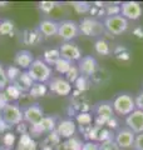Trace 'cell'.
<instances>
[{"label":"cell","mask_w":143,"mask_h":150,"mask_svg":"<svg viewBox=\"0 0 143 150\" xmlns=\"http://www.w3.org/2000/svg\"><path fill=\"white\" fill-rule=\"evenodd\" d=\"M26 71L34 83L45 84L49 83L50 79L53 78V69L48 64H45L41 59H35L34 63L30 65Z\"/></svg>","instance_id":"obj_1"},{"label":"cell","mask_w":143,"mask_h":150,"mask_svg":"<svg viewBox=\"0 0 143 150\" xmlns=\"http://www.w3.org/2000/svg\"><path fill=\"white\" fill-rule=\"evenodd\" d=\"M112 106H113L114 114L121 115V116H128L131 112H133L137 109L134 98L128 93L118 94L112 101Z\"/></svg>","instance_id":"obj_2"},{"label":"cell","mask_w":143,"mask_h":150,"mask_svg":"<svg viewBox=\"0 0 143 150\" xmlns=\"http://www.w3.org/2000/svg\"><path fill=\"white\" fill-rule=\"evenodd\" d=\"M93 114H94V125L97 126H106L108 121L116 116L112 103L107 100L95 103L93 106Z\"/></svg>","instance_id":"obj_3"},{"label":"cell","mask_w":143,"mask_h":150,"mask_svg":"<svg viewBox=\"0 0 143 150\" xmlns=\"http://www.w3.org/2000/svg\"><path fill=\"white\" fill-rule=\"evenodd\" d=\"M79 31L85 36H102L106 33L103 21L92 16H85L79 21Z\"/></svg>","instance_id":"obj_4"},{"label":"cell","mask_w":143,"mask_h":150,"mask_svg":"<svg viewBox=\"0 0 143 150\" xmlns=\"http://www.w3.org/2000/svg\"><path fill=\"white\" fill-rule=\"evenodd\" d=\"M0 114H1L3 121L9 126V128H11V126H18L19 124H21L24 121L23 109L16 104V103H10V104H8L1 111H0Z\"/></svg>","instance_id":"obj_5"},{"label":"cell","mask_w":143,"mask_h":150,"mask_svg":"<svg viewBox=\"0 0 143 150\" xmlns=\"http://www.w3.org/2000/svg\"><path fill=\"white\" fill-rule=\"evenodd\" d=\"M103 25L106 31L112 35H121L128 29V20L122 15L116 16H106L103 20Z\"/></svg>","instance_id":"obj_6"},{"label":"cell","mask_w":143,"mask_h":150,"mask_svg":"<svg viewBox=\"0 0 143 150\" xmlns=\"http://www.w3.org/2000/svg\"><path fill=\"white\" fill-rule=\"evenodd\" d=\"M56 116L55 115H45L39 123L29 126V134L31 137H39L41 134H49L56 128Z\"/></svg>","instance_id":"obj_7"},{"label":"cell","mask_w":143,"mask_h":150,"mask_svg":"<svg viewBox=\"0 0 143 150\" xmlns=\"http://www.w3.org/2000/svg\"><path fill=\"white\" fill-rule=\"evenodd\" d=\"M80 34L79 31V23L74 20H61L59 21V29H58V35L61 38L65 43L74 40L78 38Z\"/></svg>","instance_id":"obj_8"},{"label":"cell","mask_w":143,"mask_h":150,"mask_svg":"<svg viewBox=\"0 0 143 150\" xmlns=\"http://www.w3.org/2000/svg\"><path fill=\"white\" fill-rule=\"evenodd\" d=\"M21 109H23L24 123L29 124V126H33V125L38 124L45 116L44 115V110H43V108L38 104V103L25 105V106H23Z\"/></svg>","instance_id":"obj_9"},{"label":"cell","mask_w":143,"mask_h":150,"mask_svg":"<svg viewBox=\"0 0 143 150\" xmlns=\"http://www.w3.org/2000/svg\"><path fill=\"white\" fill-rule=\"evenodd\" d=\"M48 85V89L58 96H68L73 89V85L63 76H53Z\"/></svg>","instance_id":"obj_10"},{"label":"cell","mask_w":143,"mask_h":150,"mask_svg":"<svg viewBox=\"0 0 143 150\" xmlns=\"http://www.w3.org/2000/svg\"><path fill=\"white\" fill-rule=\"evenodd\" d=\"M136 134L128 128H119L114 133V142L119 149H128L134 145Z\"/></svg>","instance_id":"obj_11"},{"label":"cell","mask_w":143,"mask_h":150,"mask_svg":"<svg viewBox=\"0 0 143 150\" xmlns=\"http://www.w3.org/2000/svg\"><path fill=\"white\" fill-rule=\"evenodd\" d=\"M60 51V58H63L68 62H79L82 59V49L73 43V41H68V43H63L59 48Z\"/></svg>","instance_id":"obj_12"},{"label":"cell","mask_w":143,"mask_h":150,"mask_svg":"<svg viewBox=\"0 0 143 150\" xmlns=\"http://www.w3.org/2000/svg\"><path fill=\"white\" fill-rule=\"evenodd\" d=\"M143 14V8L138 1H124L121 4V15L127 20H138Z\"/></svg>","instance_id":"obj_13"},{"label":"cell","mask_w":143,"mask_h":150,"mask_svg":"<svg viewBox=\"0 0 143 150\" xmlns=\"http://www.w3.org/2000/svg\"><path fill=\"white\" fill-rule=\"evenodd\" d=\"M77 67L80 71V75L87 76V78H92L94 76L98 70V63L94 56L87 55V56H82V59L78 62Z\"/></svg>","instance_id":"obj_14"},{"label":"cell","mask_w":143,"mask_h":150,"mask_svg":"<svg viewBox=\"0 0 143 150\" xmlns=\"http://www.w3.org/2000/svg\"><path fill=\"white\" fill-rule=\"evenodd\" d=\"M56 133L59 134L60 139H70L75 135V131H77V125H75V121L73 119H61L58 121L56 124Z\"/></svg>","instance_id":"obj_15"},{"label":"cell","mask_w":143,"mask_h":150,"mask_svg":"<svg viewBox=\"0 0 143 150\" xmlns=\"http://www.w3.org/2000/svg\"><path fill=\"white\" fill-rule=\"evenodd\" d=\"M126 124L127 128L131 129L136 135L143 133V110L136 109L128 116H126Z\"/></svg>","instance_id":"obj_16"},{"label":"cell","mask_w":143,"mask_h":150,"mask_svg":"<svg viewBox=\"0 0 143 150\" xmlns=\"http://www.w3.org/2000/svg\"><path fill=\"white\" fill-rule=\"evenodd\" d=\"M34 60H35V58L31 51L23 49V50H19L15 53V56H14V65H16L19 69H24L26 71L30 65L34 63Z\"/></svg>","instance_id":"obj_17"},{"label":"cell","mask_w":143,"mask_h":150,"mask_svg":"<svg viewBox=\"0 0 143 150\" xmlns=\"http://www.w3.org/2000/svg\"><path fill=\"white\" fill-rule=\"evenodd\" d=\"M59 29V23L51 19H43L38 25V30L44 38H51L54 35H58Z\"/></svg>","instance_id":"obj_18"},{"label":"cell","mask_w":143,"mask_h":150,"mask_svg":"<svg viewBox=\"0 0 143 150\" xmlns=\"http://www.w3.org/2000/svg\"><path fill=\"white\" fill-rule=\"evenodd\" d=\"M43 40V35L38 29H26L23 33V43L26 45H38Z\"/></svg>","instance_id":"obj_19"},{"label":"cell","mask_w":143,"mask_h":150,"mask_svg":"<svg viewBox=\"0 0 143 150\" xmlns=\"http://www.w3.org/2000/svg\"><path fill=\"white\" fill-rule=\"evenodd\" d=\"M16 150H38V144L29 133H25L20 135Z\"/></svg>","instance_id":"obj_20"},{"label":"cell","mask_w":143,"mask_h":150,"mask_svg":"<svg viewBox=\"0 0 143 150\" xmlns=\"http://www.w3.org/2000/svg\"><path fill=\"white\" fill-rule=\"evenodd\" d=\"M33 84H34V81H33V79L30 78V75L28 74V71H23L20 74V76L18 78V80L14 83V85H15L21 93H25V91L29 93Z\"/></svg>","instance_id":"obj_21"},{"label":"cell","mask_w":143,"mask_h":150,"mask_svg":"<svg viewBox=\"0 0 143 150\" xmlns=\"http://www.w3.org/2000/svg\"><path fill=\"white\" fill-rule=\"evenodd\" d=\"M60 59V51L59 49L56 48H49L46 49L44 53H43V62H44L45 64H48L50 67V65H55V63L58 62V60Z\"/></svg>","instance_id":"obj_22"},{"label":"cell","mask_w":143,"mask_h":150,"mask_svg":"<svg viewBox=\"0 0 143 150\" xmlns=\"http://www.w3.org/2000/svg\"><path fill=\"white\" fill-rule=\"evenodd\" d=\"M75 121L79 126H92L94 123V115L90 111H82L75 114Z\"/></svg>","instance_id":"obj_23"},{"label":"cell","mask_w":143,"mask_h":150,"mask_svg":"<svg viewBox=\"0 0 143 150\" xmlns=\"http://www.w3.org/2000/svg\"><path fill=\"white\" fill-rule=\"evenodd\" d=\"M94 51L102 56H107L112 53V49H111V45H109V43L106 39L99 38V39L94 43Z\"/></svg>","instance_id":"obj_24"},{"label":"cell","mask_w":143,"mask_h":150,"mask_svg":"<svg viewBox=\"0 0 143 150\" xmlns=\"http://www.w3.org/2000/svg\"><path fill=\"white\" fill-rule=\"evenodd\" d=\"M46 91H48V86L45 84L34 83L29 90V95H30V98H41L45 95Z\"/></svg>","instance_id":"obj_25"},{"label":"cell","mask_w":143,"mask_h":150,"mask_svg":"<svg viewBox=\"0 0 143 150\" xmlns=\"http://www.w3.org/2000/svg\"><path fill=\"white\" fill-rule=\"evenodd\" d=\"M0 140H1V146H5L8 149L13 150L14 145H15V142H16V137L14 133H11V131H6V133L1 134Z\"/></svg>","instance_id":"obj_26"},{"label":"cell","mask_w":143,"mask_h":150,"mask_svg":"<svg viewBox=\"0 0 143 150\" xmlns=\"http://www.w3.org/2000/svg\"><path fill=\"white\" fill-rule=\"evenodd\" d=\"M113 54H114V56H116L118 60H121V62H128V60L131 59L129 50H128L126 46H123V45L116 46L114 50H113Z\"/></svg>","instance_id":"obj_27"},{"label":"cell","mask_w":143,"mask_h":150,"mask_svg":"<svg viewBox=\"0 0 143 150\" xmlns=\"http://www.w3.org/2000/svg\"><path fill=\"white\" fill-rule=\"evenodd\" d=\"M5 71H6V76H8V80H9V84H14L18 78L20 76V74L23 73L21 69H19L16 65H9L8 68H5Z\"/></svg>","instance_id":"obj_28"},{"label":"cell","mask_w":143,"mask_h":150,"mask_svg":"<svg viewBox=\"0 0 143 150\" xmlns=\"http://www.w3.org/2000/svg\"><path fill=\"white\" fill-rule=\"evenodd\" d=\"M15 24L10 19H3L0 20V35H11L14 31Z\"/></svg>","instance_id":"obj_29"},{"label":"cell","mask_w":143,"mask_h":150,"mask_svg":"<svg viewBox=\"0 0 143 150\" xmlns=\"http://www.w3.org/2000/svg\"><path fill=\"white\" fill-rule=\"evenodd\" d=\"M4 91H5L6 96L9 98V100H10L11 103L13 101H16L18 99H20V96L23 95V93L19 90V89L15 85H14V84H9Z\"/></svg>","instance_id":"obj_30"},{"label":"cell","mask_w":143,"mask_h":150,"mask_svg":"<svg viewBox=\"0 0 143 150\" xmlns=\"http://www.w3.org/2000/svg\"><path fill=\"white\" fill-rule=\"evenodd\" d=\"M72 67H73V63H70V62H68V60H65V59H63V58H60L58 62L55 63L54 69H55L59 74L65 75V74L70 70Z\"/></svg>","instance_id":"obj_31"},{"label":"cell","mask_w":143,"mask_h":150,"mask_svg":"<svg viewBox=\"0 0 143 150\" xmlns=\"http://www.w3.org/2000/svg\"><path fill=\"white\" fill-rule=\"evenodd\" d=\"M74 86L75 89L79 91V93H83L85 90H88L90 88V81H89V78L87 76H83V75H80V76L75 80L74 83Z\"/></svg>","instance_id":"obj_32"},{"label":"cell","mask_w":143,"mask_h":150,"mask_svg":"<svg viewBox=\"0 0 143 150\" xmlns=\"http://www.w3.org/2000/svg\"><path fill=\"white\" fill-rule=\"evenodd\" d=\"M59 144H60V137H59V134L56 133V130H53L51 133L46 134L44 145H48V146H51V148H54V146L56 148Z\"/></svg>","instance_id":"obj_33"},{"label":"cell","mask_w":143,"mask_h":150,"mask_svg":"<svg viewBox=\"0 0 143 150\" xmlns=\"http://www.w3.org/2000/svg\"><path fill=\"white\" fill-rule=\"evenodd\" d=\"M90 3L87 1H73L72 3V6L78 14H85V13H89L90 10Z\"/></svg>","instance_id":"obj_34"},{"label":"cell","mask_w":143,"mask_h":150,"mask_svg":"<svg viewBox=\"0 0 143 150\" xmlns=\"http://www.w3.org/2000/svg\"><path fill=\"white\" fill-rule=\"evenodd\" d=\"M79 76H80V71H79V69H78L77 65H73V67L70 68L69 71L65 74V79H66V80H68L70 84H74L75 80H77Z\"/></svg>","instance_id":"obj_35"},{"label":"cell","mask_w":143,"mask_h":150,"mask_svg":"<svg viewBox=\"0 0 143 150\" xmlns=\"http://www.w3.org/2000/svg\"><path fill=\"white\" fill-rule=\"evenodd\" d=\"M9 85V80L6 76V71L4 65L0 63V91H4L6 89V86Z\"/></svg>","instance_id":"obj_36"},{"label":"cell","mask_w":143,"mask_h":150,"mask_svg":"<svg viewBox=\"0 0 143 150\" xmlns=\"http://www.w3.org/2000/svg\"><path fill=\"white\" fill-rule=\"evenodd\" d=\"M104 11H106V16H116V15H121V5H106L104 6Z\"/></svg>","instance_id":"obj_37"},{"label":"cell","mask_w":143,"mask_h":150,"mask_svg":"<svg viewBox=\"0 0 143 150\" xmlns=\"http://www.w3.org/2000/svg\"><path fill=\"white\" fill-rule=\"evenodd\" d=\"M99 150H119V148L114 139H109L103 143H99Z\"/></svg>","instance_id":"obj_38"},{"label":"cell","mask_w":143,"mask_h":150,"mask_svg":"<svg viewBox=\"0 0 143 150\" xmlns=\"http://www.w3.org/2000/svg\"><path fill=\"white\" fill-rule=\"evenodd\" d=\"M55 6H56V3H54V1H41V3H39V9L45 14L51 13V10H54Z\"/></svg>","instance_id":"obj_39"},{"label":"cell","mask_w":143,"mask_h":150,"mask_svg":"<svg viewBox=\"0 0 143 150\" xmlns=\"http://www.w3.org/2000/svg\"><path fill=\"white\" fill-rule=\"evenodd\" d=\"M82 150H99V143L97 142H84Z\"/></svg>","instance_id":"obj_40"},{"label":"cell","mask_w":143,"mask_h":150,"mask_svg":"<svg viewBox=\"0 0 143 150\" xmlns=\"http://www.w3.org/2000/svg\"><path fill=\"white\" fill-rule=\"evenodd\" d=\"M10 103L11 101L9 100V98L6 96L5 91H0V111H1L8 104H10Z\"/></svg>","instance_id":"obj_41"},{"label":"cell","mask_w":143,"mask_h":150,"mask_svg":"<svg viewBox=\"0 0 143 150\" xmlns=\"http://www.w3.org/2000/svg\"><path fill=\"white\" fill-rule=\"evenodd\" d=\"M133 148L136 150H143V133L136 135V140H134Z\"/></svg>","instance_id":"obj_42"},{"label":"cell","mask_w":143,"mask_h":150,"mask_svg":"<svg viewBox=\"0 0 143 150\" xmlns=\"http://www.w3.org/2000/svg\"><path fill=\"white\" fill-rule=\"evenodd\" d=\"M106 126H107L108 129H111L112 131H113V130H118V129H119V121L117 120L116 116H114V118H112V119L106 124Z\"/></svg>","instance_id":"obj_43"},{"label":"cell","mask_w":143,"mask_h":150,"mask_svg":"<svg viewBox=\"0 0 143 150\" xmlns=\"http://www.w3.org/2000/svg\"><path fill=\"white\" fill-rule=\"evenodd\" d=\"M134 100H136V108L137 109L143 110V90L134 98Z\"/></svg>","instance_id":"obj_44"},{"label":"cell","mask_w":143,"mask_h":150,"mask_svg":"<svg viewBox=\"0 0 143 150\" xmlns=\"http://www.w3.org/2000/svg\"><path fill=\"white\" fill-rule=\"evenodd\" d=\"M133 35H136L138 39H143V28L142 26H137L133 29Z\"/></svg>","instance_id":"obj_45"},{"label":"cell","mask_w":143,"mask_h":150,"mask_svg":"<svg viewBox=\"0 0 143 150\" xmlns=\"http://www.w3.org/2000/svg\"><path fill=\"white\" fill-rule=\"evenodd\" d=\"M8 4H9V3H6V1H3V3L0 1V6H5V5H8Z\"/></svg>","instance_id":"obj_46"},{"label":"cell","mask_w":143,"mask_h":150,"mask_svg":"<svg viewBox=\"0 0 143 150\" xmlns=\"http://www.w3.org/2000/svg\"><path fill=\"white\" fill-rule=\"evenodd\" d=\"M0 150H11V149H8V148H5V146H1V145H0Z\"/></svg>","instance_id":"obj_47"}]
</instances>
